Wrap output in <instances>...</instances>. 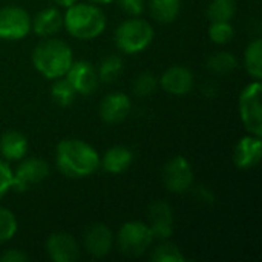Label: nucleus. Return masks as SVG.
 I'll list each match as a JSON object with an SVG mask.
<instances>
[{"label": "nucleus", "instance_id": "f257e3e1", "mask_svg": "<svg viewBox=\"0 0 262 262\" xmlns=\"http://www.w3.org/2000/svg\"><path fill=\"white\" fill-rule=\"evenodd\" d=\"M55 164L68 178H86L100 167V155L86 141L68 138L57 144Z\"/></svg>", "mask_w": 262, "mask_h": 262}, {"label": "nucleus", "instance_id": "f03ea898", "mask_svg": "<svg viewBox=\"0 0 262 262\" xmlns=\"http://www.w3.org/2000/svg\"><path fill=\"white\" fill-rule=\"evenodd\" d=\"M72 61L74 58L71 46L58 38H46L32 51L34 68L49 80L64 77Z\"/></svg>", "mask_w": 262, "mask_h": 262}, {"label": "nucleus", "instance_id": "7ed1b4c3", "mask_svg": "<svg viewBox=\"0 0 262 262\" xmlns=\"http://www.w3.org/2000/svg\"><path fill=\"white\" fill-rule=\"evenodd\" d=\"M63 25L72 37L78 40H92L103 34L106 28V15L95 5L75 2L66 8Z\"/></svg>", "mask_w": 262, "mask_h": 262}, {"label": "nucleus", "instance_id": "20e7f679", "mask_svg": "<svg viewBox=\"0 0 262 262\" xmlns=\"http://www.w3.org/2000/svg\"><path fill=\"white\" fill-rule=\"evenodd\" d=\"M154 29L143 18L124 20L115 31L117 48L124 54H138L144 51L154 40Z\"/></svg>", "mask_w": 262, "mask_h": 262}, {"label": "nucleus", "instance_id": "39448f33", "mask_svg": "<svg viewBox=\"0 0 262 262\" xmlns=\"http://www.w3.org/2000/svg\"><path fill=\"white\" fill-rule=\"evenodd\" d=\"M118 249L124 256L138 258L150 247L154 241L152 230L141 221H129L118 232Z\"/></svg>", "mask_w": 262, "mask_h": 262}, {"label": "nucleus", "instance_id": "423d86ee", "mask_svg": "<svg viewBox=\"0 0 262 262\" xmlns=\"http://www.w3.org/2000/svg\"><path fill=\"white\" fill-rule=\"evenodd\" d=\"M262 84L259 80L247 84L239 95V114L244 127L249 134L262 135V107H261Z\"/></svg>", "mask_w": 262, "mask_h": 262}, {"label": "nucleus", "instance_id": "0eeeda50", "mask_svg": "<svg viewBox=\"0 0 262 262\" xmlns=\"http://www.w3.org/2000/svg\"><path fill=\"white\" fill-rule=\"evenodd\" d=\"M164 186L172 193H184L192 187L193 183V169L187 158L177 155L167 161L163 172Z\"/></svg>", "mask_w": 262, "mask_h": 262}, {"label": "nucleus", "instance_id": "6e6552de", "mask_svg": "<svg viewBox=\"0 0 262 262\" xmlns=\"http://www.w3.org/2000/svg\"><path fill=\"white\" fill-rule=\"evenodd\" d=\"M31 31L29 14L18 6H5L0 9V38L21 40Z\"/></svg>", "mask_w": 262, "mask_h": 262}, {"label": "nucleus", "instance_id": "1a4fd4ad", "mask_svg": "<svg viewBox=\"0 0 262 262\" xmlns=\"http://www.w3.org/2000/svg\"><path fill=\"white\" fill-rule=\"evenodd\" d=\"M49 175V164L41 158H28L21 161L12 172V187L15 192H25L31 186L38 184Z\"/></svg>", "mask_w": 262, "mask_h": 262}, {"label": "nucleus", "instance_id": "9d476101", "mask_svg": "<svg viewBox=\"0 0 262 262\" xmlns=\"http://www.w3.org/2000/svg\"><path fill=\"white\" fill-rule=\"evenodd\" d=\"M64 77L72 84L75 92L80 95L94 94L98 88V83H100L98 72H97L95 66L86 60L72 61V64H71V68Z\"/></svg>", "mask_w": 262, "mask_h": 262}, {"label": "nucleus", "instance_id": "9b49d317", "mask_svg": "<svg viewBox=\"0 0 262 262\" xmlns=\"http://www.w3.org/2000/svg\"><path fill=\"white\" fill-rule=\"evenodd\" d=\"M149 229L154 238L166 241L173 233V210L166 201H155L147 210Z\"/></svg>", "mask_w": 262, "mask_h": 262}, {"label": "nucleus", "instance_id": "f8f14e48", "mask_svg": "<svg viewBox=\"0 0 262 262\" xmlns=\"http://www.w3.org/2000/svg\"><path fill=\"white\" fill-rule=\"evenodd\" d=\"M46 252L54 262H74L80 258L77 239L69 233H52L46 241Z\"/></svg>", "mask_w": 262, "mask_h": 262}, {"label": "nucleus", "instance_id": "ddd939ff", "mask_svg": "<svg viewBox=\"0 0 262 262\" xmlns=\"http://www.w3.org/2000/svg\"><path fill=\"white\" fill-rule=\"evenodd\" d=\"M114 246V235L106 224H92L84 233V247L94 258H104Z\"/></svg>", "mask_w": 262, "mask_h": 262}, {"label": "nucleus", "instance_id": "4468645a", "mask_svg": "<svg viewBox=\"0 0 262 262\" xmlns=\"http://www.w3.org/2000/svg\"><path fill=\"white\" fill-rule=\"evenodd\" d=\"M160 84L170 95H186L193 88V74L186 66H170L161 75Z\"/></svg>", "mask_w": 262, "mask_h": 262}, {"label": "nucleus", "instance_id": "2eb2a0df", "mask_svg": "<svg viewBox=\"0 0 262 262\" xmlns=\"http://www.w3.org/2000/svg\"><path fill=\"white\" fill-rule=\"evenodd\" d=\"M130 107V98L124 92H111L100 103V117L109 124L120 123L129 115Z\"/></svg>", "mask_w": 262, "mask_h": 262}, {"label": "nucleus", "instance_id": "dca6fc26", "mask_svg": "<svg viewBox=\"0 0 262 262\" xmlns=\"http://www.w3.org/2000/svg\"><path fill=\"white\" fill-rule=\"evenodd\" d=\"M261 137L247 135L243 137L235 146L233 163L239 169H252L261 161Z\"/></svg>", "mask_w": 262, "mask_h": 262}, {"label": "nucleus", "instance_id": "f3484780", "mask_svg": "<svg viewBox=\"0 0 262 262\" xmlns=\"http://www.w3.org/2000/svg\"><path fill=\"white\" fill-rule=\"evenodd\" d=\"M132 161H134V154L129 147L112 146L104 152L103 158H100V166H103V169L107 173L118 175L126 172L130 167Z\"/></svg>", "mask_w": 262, "mask_h": 262}, {"label": "nucleus", "instance_id": "a211bd4d", "mask_svg": "<svg viewBox=\"0 0 262 262\" xmlns=\"http://www.w3.org/2000/svg\"><path fill=\"white\" fill-rule=\"evenodd\" d=\"M29 149L28 138L18 130H6L0 137V155L8 161L21 160Z\"/></svg>", "mask_w": 262, "mask_h": 262}, {"label": "nucleus", "instance_id": "6ab92c4d", "mask_svg": "<svg viewBox=\"0 0 262 262\" xmlns=\"http://www.w3.org/2000/svg\"><path fill=\"white\" fill-rule=\"evenodd\" d=\"M63 26V15L55 8H45L38 11L31 21V29L38 37H51L58 32Z\"/></svg>", "mask_w": 262, "mask_h": 262}, {"label": "nucleus", "instance_id": "aec40b11", "mask_svg": "<svg viewBox=\"0 0 262 262\" xmlns=\"http://www.w3.org/2000/svg\"><path fill=\"white\" fill-rule=\"evenodd\" d=\"M149 9L157 21L172 23L180 15L181 0H150Z\"/></svg>", "mask_w": 262, "mask_h": 262}, {"label": "nucleus", "instance_id": "412c9836", "mask_svg": "<svg viewBox=\"0 0 262 262\" xmlns=\"http://www.w3.org/2000/svg\"><path fill=\"white\" fill-rule=\"evenodd\" d=\"M244 66L250 77L261 80L262 77V40L256 38L250 41L244 52Z\"/></svg>", "mask_w": 262, "mask_h": 262}, {"label": "nucleus", "instance_id": "4be33fe9", "mask_svg": "<svg viewBox=\"0 0 262 262\" xmlns=\"http://www.w3.org/2000/svg\"><path fill=\"white\" fill-rule=\"evenodd\" d=\"M236 14L235 0H212L207 8V17L210 21H230Z\"/></svg>", "mask_w": 262, "mask_h": 262}, {"label": "nucleus", "instance_id": "5701e85b", "mask_svg": "<svg viewBox=\"0 0 262 262\" xmlns=\"http://www.w3.org/2000/svg\"><path fill=\"white\" fill-rule=\"evenodd\" d=\"M97 72H98L100 81L112 83V81H115V80L121 75V72H123V60H121L118 55H115V54L107 55V57H104V58L100 61V66H98Z\"/></svg>", "mask_w": 262, "mask_h": 262}, {"label": "nucleus", "instance_id": "b1692460", "mask_svg": "<svg viewBox=\"0 0 262 262\" xmlns=\"http://www.w3.org/2000/svg\"><path fill=\"white\" fill-rule=\"evenodd\" d=\"M75 95H77V92L72 88V84L68 81V78H63V77L55 78V81L51 88V97L58 106H61V107L71 106Z\"/></svg>", "mask_w": 262, "mask_h": 262}, {"label": "nucleus", "instance_id": "393cba45", "mask_svg": "<svg viewBox=\"0 0 262 262\" xmlns=\"http://www.w3.org/2000/svg\"><path fill=\"white\" fill-rule=\"evenodd\" d=\"M207 68L218 75H227L236 68V57L232 52H216L209 58Z\"/></svg>", "mask_w": 262, "mask_h": 262}, {"label": "nucleus", "instance_id": "a878e982", "mask_svg": "<svg viewBox=\"0 0 262 262\" xmlns=\"http://www.w3.org/2000/svg\"><path fill=\"white\" fill-rule=\"evenodd\" d=\"M150 259L155 262H184L186 256L172 243H161L150 255Z\"/></svg>", "mask_w": 262, "mask_h": 262}, {"label": "nucleus", "instance_id": "bb28decb", "mask_svg": "<svg viewBox=\"0 0 262 262\" xmlns=\"http://www.w3.org/2000/svg\"><path fill=\"white\" fill-rule=\"evenodd\" d=\"M233 35H235V29L230 25V21H210L209 37L213 43L216 45L230 43Z\"/></svg>", "mask_w": 262, "mask_h": 262}, {"label": "nucleus", "instance_id": "cd10ccee", "mask_svg": "<svg viewBox=\"0 0 262 262\" xmlns=\"http://www.w3.org/2000/svg\"><path fill=\"white\" fill-rule=\"evenodd\" d=\"M17 220L9 209L0 207V244L9 241L17 233Z\"/></svg>", "mask_w": 262, "mask_h": 262}, {"label": "nucleus", "instance_id": "c85d7f7f", "mask_svg": "<svg viewBox=\"0 0 262 262\" xmlns=\"http://www.w3.org/2000/svg\"><path fill=\"white\" fill-rule=\"evenodd\" d=\"M157 86H158L157 77L150 72H143L134 81V92L138 97H147L155 92Z\"/></svg>", "mask_w": 262, "mask_h": 262}, {"label": "nucleus", "instance_id": "c756f323", "mask_svg": "<svg viewBox=\"0 0 262 262\" xmlns=\"http://www.w3.org/2000/svg\"><path fill=\"white\" fill-rule=\"evenodd\" d=\"M11 187H12V170L3 160H0V200L11 190Z\"/></svg>", "mask_w": 262, "mask_h": 262}, {"label": "nucleus", "instance_id": "7c9ffc66", "mask_svg": "<svg viewBox=\"0 0 262 262\" xmlns=\"http://www.w3.org/2000/svg\"><path fill=\"white\" fill-rule=\"evenodd\" d=\"M120 3V8L129 14V15H140L143 11H144V6H146V0H118Z\"/></svg>", "mask_w": 262, "mask_h": 262}, {"label": "nucleus", "instance_id": "2f4dec72", "mask_svg": "<svg viewBox=\"0 0 262 262\" xmlns=\"http://www.w3.org/2000/svg\"><path fill=\"white\" fill-rule=\"evenodd\" d=\"M28 259H29V256L26 253H23L21 250H15V249H11L0 256L2 262H25Z\"/></svg>", "mask_w": 262, "mask_h": 262}, {"label": "nucleus", "instance_id": "473e14b6", "mask_svg": "<svg viewBox=\"0 0 262 262\" xmlns=\"http://www.w3.org/2000/svg\"><path fill=\"white\" fill-rule=\"evenodd\" d=\"M57 5H60V6H63V8H69L71 5H74L77 0H54Z\"/></svg>", "mask_w": 262, "mask_h": 262}, {"label": "nucleus", "instance_id": "72a5a7b5", "mask_svg": "<svg viewBox=\"0 0 262 262\" xmlns=\"http://www.w3.org/2000/svg\"><path fill=\"white\" fill-rule=\"evenodd\" d=\"M92 3H98V5H107V3H112L114 0H89Z\"/></svg>", "mask_w": 262, "mask_h": 262}]
</instances>
